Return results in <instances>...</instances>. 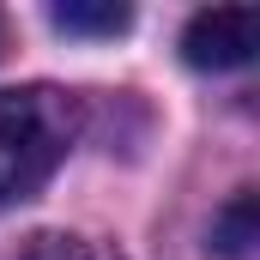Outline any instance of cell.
Listing matches in <instances>:
<instances>
[{"mask_svg": "<svg viewBox=\"0 0 260 260\" xmlns=\"http://www.w3.org/2000/svg\"><path fill=\"white\" fill-rule=\"evenodd\" d=\"M79 133V103L55 85L0 91V206L37 194Z\"/></svg>", "mask_w": 260, "mask_h": 260, "instance_id": "6da1fadb", "label": "cell"}, {"mask_svg": "<svg viewBox=\"0 0 260 260\" xmlns=\"http://www.w3.org/2000/svg\"><path fill=\"white\" fill-rule=\"evenodd\" d=\"M260 49V12L254 6H212V12H194L188 18V37H182V55L188 67H206V73H230L242 67Z\"/></svg>", "mask_w": 260, "mask_h": 260, "instance_id": "7a4b0ae2", "label": "cell"}, {"mask_svg": "<svg viewBox=\"0 0 260 260\" xmlns=\"http://www.w3.org/2000/svg\"><path fill=\"white\" fill-rule=\"evenodd\" d=\"M254 242H260V230H254V194H236L218 218H212V248H218L224 260H248Z\"/></svg>", "mask_w": 260, "mask_h": 260, "instance_id": "3957f363", "label": "cell"}, {"mask_svg": "<svg viewBox=\"0 0 260 260\" xmlns=\"http://www.w3.org/2000/svg\"><path fill=\"white\" fill-rule=\"evenodd\" d=\"M49 18H55V30H67V37H115V30L133 24L127 6H85V0H67Z\"/></svg>", "mask_w": 260, "mask_h": 260, "instance_id": "277c9868", "label": "cell"}, {"mask_svg": "<svg viewBox=\"0 0 260 260\" xmlns=\"http://www.w3.org/2000/svg\"><path fill=\"white\" fill-rule=\"evenodd\" d=\"M18 260H115V254L97 248V242H85V236H37Z\"/></svg>", "mask_w": 260, "mask_h": 260, "instance_id": "5b68a950", "label": "cell"}, {"mask_svg": "<svg viewBox=\"0 0 260 260\" xmlns=\"http://www.w3.org/2000/svg\"><path fill=\"white\" fill-rule=\"evenodd\" d=\"M0 37H6V30H0Z\"/></svg>", "mask_w": 260, "mask_h": 260, "instance_id": "8992f818", "label": "cell"}]
</instances>
